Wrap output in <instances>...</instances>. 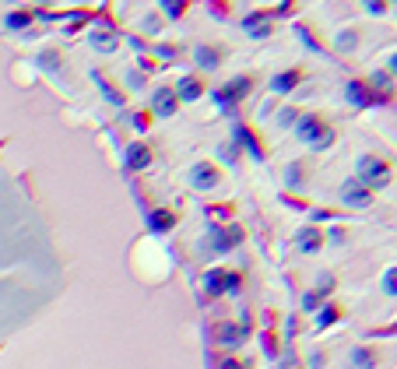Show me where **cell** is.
Returning a JSON list of instances; mask_svg holds the SVG:
<instances>
[{
	"label": "cell",
	"mask_w": 397,
	"mask_h": 369,
	"mask_svg": "<svg viewBox=\"0 0 397 369\" xmlns=\"http://www.w3.org/2000/svg\"><path fill=\"white\" fill-rule=\"evenodd\" d=\"M295 134H299L309 148H327V145L334 141V130H330L320 116H302L299 127H295Z\"/></svg>",
	"instance_id": "cell-1"
},
{
	"label": "cell",
	"mask_w": 397,
	"mask_h": 369,
	"mask_svg": "<svg viewBox=\"0 0 397 369\" xmlns=\"http://www.w3.org/2000/svg\"><path fill=\"white\" fill-rule=\"evenodd\" d=\"M355 169H358V183H362V187H372V190H379V187H386V176H390V166H386L383 159H376V155H362Z\"/></svg>",
	"instance_id": "cell-2"
},
{
	"label": "cell",
	"mask_w": 397,
	"mask_h": 369,
	"mask_svg": "<svg viewBox=\"0 0 397 369\" xmlns=\"http://www.w3.org/2000/svg\"><path fill=\"white\" fill-rule=\"evenodd\" d=\"M250 85H253V78L239 74V78H232L229 85H222V88L215 92V99H218V102H225V106H232V102H239V99L250 92Z\"/></svg>",
	"instance_id": "cell-3"
},
{
	"label": "cell",
	"mask_w": 397,
	"mask_h": 369,
	"mask_svg": "<svg viewBox=\"0 0 397 369\" xmlns=\"http://www.w3.org/2000/svg\"><path fill=\"white\" fill-rule=\"evenodd\" d=\"M218 180H222V176H218V169H215L211 162H197V166L190 169V183H194L197 190H215Z\"/></svg>",
	"instance_id": "cell-4"
},
{
	"label": "cell",
	"mask_w": 397,
	"mask_h": 369,
	"mask_svg": "<svg viewBox=\"0 0 397 369\" xmlns=\"http://www.w3.org/2000/svg\"><path fill=\"white\" fill-rule=\"evenodd\" d=\"M222 46H194V64L197 67H204V71H215V67H222Z\"/></svg>",
	"instance_id": "cell-5"
},
{
	"label": "cell",
	"mask_w": 397,
	"mask_h": 369,
	"mask_svg": "<svg viewBox=\"0 0 397 369\" xmlns=\"http://www.w3.org/2000/svg\"><path fill=\"white\" fill-rule=\"evenodd\" d=\"M236 288H239V274H218V271H211V274H208V292H211V295L236 292Z\"/></svg>",
	"instance_id": "cell-6"
},
{
	"label": "cell",
	"mask_w": 397,
	"mask_h": 369,
	"mask_svg": "<svg viewBox=\"0 0 397 369\" xmlns=\"http://www.w3.org/2000/svg\"><path fill=\"white\" fill-rule=\"evenodd\" d=\"M152 109H155L159 116H173V113H176V92H173V88H159V92L152 95Z\"/></svg>",
	"instance_id": "cell-7"
},
{
	"label": "cell",
	"mask_w": 397,
	"mask_h": 369,
	"mask_svg": "<svg viewBox=\"0 0 397 369\" xmlns=\"http://www.w3.org/2000/svg\"><path fill=\"white\" fill-rule=\"evenodd\" d=\"M243 29H246L253 39H267L274 25H271V18H267V15H250V18L243 22Z\"/></svg>",
	"instance_id": "cell-8"
},
{
	"label": "cell",
	"mask_w": 397,
	"mask_h": 369,
	"mask_svg": "<svg viewBox=\"0 0 397 369\" xmlns=\"http://www.w3.org/2000/svg\"><path fill=\"white\" fill-rule=\"evenodd\" d=\"M299 81H302V74H299V71H281V74H274V78H271V88H274L278 95H285V92H292Z\"/></svg>",
	"instance_id": "cell-9"
},
{
	"label": "cell",
	"mask_w": 397,
	"mask_h": 369,
	"mask_svg": "<svg viewBox=\"0 0 397 369\" xmlns=\"http://www.w3.org/2000/svg\"><path fill=\"white\" fill-rule=\"evenodd\" d=\"M201 92H204V85L197 78H180V85H176V99H183V102L201 99Z\"/></svg>",
	"instance_id": "cell-10"
},
{
	"label": "cell",
	"mask_w": 397,
	"mask_h": 369,
	"mask_svg": "<svg viewBox=\"0 0 397 369\" xmlns=\"http://www.w3.org/2000/svg\"><path fill=\"white\" fill-rule=\"evenodd\" d=\"M341 197L351 204V208H362V204H369V194L362 190V183H355V180H348L344 187H341Z\"/></svg>",
	"instance_id": "cell-11"
},
{
	"label": "cell",
	"mask_w": 397,
	"mask_h": 369,
	"mask_svg": "<svg viewBox=\"0 0 397 369\" xmlns=\"http://www.w3.org/2000/svg\"><path fill=\"white\" fill-rule=\"evenodd\" d=\"M148 162H152V152H148L144 145H134V148L127 152V166H130V169H144Z\"/></svg>",
	"instance_id": "cell-12"
},
{
	"label": "cell",
	"mask_w": 397,
	"mask_h": 369,
	"mask_svg": "<svg viewBox=\"0 0 397 369\" xmlns=\"http://www.w3.org/2000/svg\"><path fill=\"white\" fill-rule=\"evenodd\" d=\"M239 239H243V229H239V225H232V229L218 232V250H232Z\"/></svg>",
	"instance_id": "cell-13"
},
{
	"label": "cell",
	"mask_w": 397,
	"mask_h": 369,
	"mask_svg": "<svg viewBox=\"0 0 397 369\" xmlns=\"http://www.w3.org/2000/svg\"><path fill=\"white\" fill-rule=\"evenodd\" d=\"M358 29H344V32H337V39H334V46H341V50H355L358 46Z\"/></svg>",
	"instance_id": "cell-14"
},
{
	"label": "cell",
	"mask_w": 397,
	"mask_h": 369,
	"mask_svg": "<svg viewBox=\"0 0 397 369\" xmlns=\"http://www.w3.org/2000/svg\"><path fill=\"white\" fill-rule=\"evenodd\" d=\"M92 43H95V50H102V53H113V50H116V36H113V32H92Z\"/></svg>",
	"instance_id": "cell-15"
},
{
	"label": "cell",
	"mask_w": 397,
	"mask_h": 369,
	"mask_svg": "<svg viewBox=\"0 0 397 369\" xmlns=\"http://www.w3.org/2000/svg\"><path fill=\"white\" fill-rule=\"evenodd\" d=\"M243 334H246V330H236L232 323H225V327L218 330V341H222V344H239V341H243Z\"/></svg>",
	"instance_id": "cell-16"
},
{
	"label": "cell",
	"mask_w": 397,
	"mask_h": 369,
	"mask_svg": "<svg viewBox=\"0 0 397 369\" xmlns=\"http://www.w3.org/2000/svg\"><path fill=\"white\" fill-rule=\"evenodd\" d=\"M351 362H355L358 369H372V365H376V355H372L369 348H355V355H351Z\"/></svg>",
	"instance_id": "cell-17"
},
{
	"label": "cell",
	"mask_w": 397,
	"mask_h": 369,
	"mask_svg": "<svg viewBox=\"0 0 397 369\" xmlns=\"http://www.w3.org/2000/svg\"><path fill=\"white\" fill-rule=\"evenodd\" d=\"M362 11H369L372 18H383L390 11V4H386V0H362Z\"/></svg>",
	"instance_id": "cell-18"
},
{
	"label": "cell",
	"mask_w": 397,
	"mask_h": 369,
	"mask_svg": "<svg viewBox=\"0 0 397 369\" xmlns=\"http://www.w3.org/2000/svg\"><path fill=\"white\" fill-rule=\"evenodd\" d=\"M29 22H32V18H29L25 11H11V15H8V29H11V32H22V29H29Z\"/></svg>",
	"instance_id": "cell-19"
},
{
	"label": "cell",
	"mask_w": 397,
	"mask_h": 369,
	"mask_svg": "<svg viewBox=\"0 0 397 369\" xmlns=\"http://www.w3.org/2000/svg\"><path fill=\"white\" fill-rule=\"evenodd\" d=\"M299 246H302V250H316V246H320V232H316V229H302V232H299Z\"/></svg>",
	"instance_id": "cell-20"
},
{
	"label": "cell",
	"mask_w": 397,
	"mask_h": 369,
	"mask_svg": "<svg viewBox=\"0 0 397 369\" xmlns=\"http://www.w3.org/2000/svg\"><path fill=\"white\" fill-rule=\"evenodd\" d=\"M162 11H166L169 22H176V18L183 15V0H162Z\"/></svg>",
	"instance_id": "cell-21"
},
{
	"label": "cell",
	"mask_w": 397,
	"mask_h": 369,
	"mask_svg": "<svg viewBox=\"0 0 397 369\" xmlns=\"http://www.w3.org/2000/svg\"><path fill=\"white\" fill-rule=\"evenodd\" d=\"M95 85H99V88H102V92H106V99H109V102H113V106H120V102H123V99H120V92H116V88H113V85H106V81H102V74H99V71H95Z\"/></svg>",
	"instance_id": "cell-22"
},
{
	"label": "cell",
	"mask_w": 397,
	"mask_h": 369,
	"mask_svg": "<svg viewBox=\"0 0 397 369\" xmlns=\"http://www.w3.org/2000/svg\"><path fill=\"white\" fill-rule=\"evenodd\" d=\"M348 99H351V106H365V88L358 81H351L348 85Z\"/></svg>",
	"instance_id": "cell-23"
},
{
	"label": "cell",
	"mask_w": 397,
	"mask_h": 369,
	"mask_svg": "<svg viewBox=\"0 0 397 369\" xmlns=\"http://www.w3.org/2000/svg\"><path fill=\"white\" fill-rule=\"evenodd\" d=\"M152 229H159V232H162V229H173V215H169V211H155V215H152Z\"/></svg>",
	"instance_id": "cell-24"
},
{
	"label": "cell",
	"mask_w": 397,
	"mask_h": 369,
	"mask_svg": "<svg viewBox=\"0 0 397 369\" xmlns=\"http://www.w3.org/2000/svg\"><path fill=\"white\" fill-rule=\"evenodd\" d=\"M383 292H386L390 299H393V292H397V278H393V267H390V271L383 274Z\"/></svg>",
	"instance_id": "cell-25"
},
{
	"label": "cell",
	"mask_w": 397,
	"mask_h": 369,
	"mask_svg": "<svg viewBox=\"0 0 397 369\" xmlns=\"http://www.w3.org/2000/svg\"><path fill=\"white\" fill-rule=\"evenodd\" d=\"M127 88H144V74H137V71H127Z\"/></svg>",
	"instance_id": "cell-26"
},
{
	"label": "cell",
	"mask_w": 397,
	"mask_h": 369,
	"mask_svg": "<svg viewBox=\"0 0 397 369\" xmlns=\"http://www.w3.org/2000/svg\"><path fill=\"white\" fill-rule=\"evenodd\" d=\"M302 180V166H288V187H299Z\"/></svg>",
	"instance_id": "cell-27"
},
{
	"label": "cell",
	"mask_w": 397,
	"mask_h": 369,
	"mask_svg": "<svg viewBox=\"0 0 397 369\" xmlns=\"http://www.w3.org/2000/svg\"><path fill=\"white\" fill-rule=\"evenodd\" d=\"M148 22H144V32H159L162 29V22H159V15H144Z\"/></svg>",
	"instance_id": "cell-28"
},
{
	"label": "cell",
	"mask_w": 397,
	"mask_h": 369,
	"mask_svg": "<svg viewBox=\"0 0 397 369\" xmlns=\"http://www.w3.org/2000/svg\"><path fill=\"white\" fill-rule=\"evenodd\" d=\"M39 64H43V67H60V57H57V53H43Z\"/></svg>",
	"instance_id": "cell-29"
},
{
	"label": "cell",
	"mask_w": 397,
	"mask_h": 369,
	"mask_svg": "<svg viewBox=\"0 0 397 369\" xmlns=\"http://www.w3.org/2000/svg\"><path fill=\"white\" fill-rule=\"evenodd\" d=\"M218 369H243V362H239V358H232V355H225Z\"/></svg>",
	"instance_id": "cell-30"
},
{
	"label": "cell",
	"mask_w": 397,
	"mask_h": 369,
	"mask_svg": "<svg viewBox=\"0 0 397 369\" xmlns=\"http://www.w3.org/2000/svg\"><path fill=\"white\" fill-rule=\"evenodd\" d=\"M334 320H337V309H323V313H320V323H323V327L334 323Z\"/></svg>",
	"instance_id": "cell-31"
},
{
	"label": "cell",
	"mask_w": 397,
	"mask_h": 369,
	"mask_svg": "<svg viewBox=\"0 0 397 369\" xmlns=\"http://www.w3.org/2000/svg\"><path fill=\"white\" fill-rule=\"evenodd\" d=\"M302 306H306V309H316V306H320V295H316V292H309V295H306V302H302Z\"/></svg>",
	"instance_id": "cell-32"
},
{
	"label": "cell",
	"mask_w": 397,
	"mask_h": 369,
	"mask_svg": "<svg viewBox=\"0 0 397 369\" xmlns=\"http://www.w3.org/2000/svg\"><path fill=\"white\" fill-rule=\"evenodd\" d=\"M292 120H295V113H292V109H285V113H281V116H278V123H281V127H288V123H292Z\"/></svg>",
	"instance_id": "cell-33"
},
{
	"label": "cell",
	"mask_w": 397,
	"mask_h": 369,
	"mask_svg": "<svg viewBox=\"0 0 397 369\" xmlns=\"http://www.w3.org/2000/svg\"><path fill=\"white\" fill-rule=\"evenodd\" d=\"M39 4H50V0H39Z\"/></svg>",
	"instance_id": "cell-34"
},
{
	"label": "cell",
	"mask_w": 397,
	"mask_h": 369,
	"mask_svg": "<svg viewBox=\"0 0 397 369\" xmlns=\"http://www.w3.org/2000/svg\"><path fill=\"white\" fill-rule=\"evenodd\" d=\"M74 4H78V0H74Z\"/></svg>",
	"instance_id": "cell-35"
}]
</instances>
